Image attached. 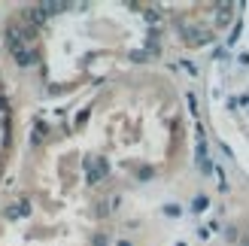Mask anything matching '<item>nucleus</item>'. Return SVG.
I'll return each instance as SVG.
<instances>
[{
	"mask_svg": "<svg viewBox=\"0 0 249 246\" xmlns=\"http://www.w3.org/2000/svg\"><path fill=\"white\" fill-rule=\"evenodd\" d=\"M119 246H131V243H128V240H122V243H119Z\"/></svg>",
	"mask_w": 249,
	"mask_h": 246,
	"instance_id": "7ed1b4c3",
	"label": "nucleus"
},
{
	"mask_svg": "<svg viewBox=\"0 0 249 246\" xmlns=\"http://www.w3.org/2000/svg\"><path fill=\"white\" fill-rule=\"evenodd\" d=\"M43 18H46V9H43V6H31V9H28V21L40 24Z\"/></svg>",
	"mask_w": 249,
	"mask_h": 246,
	"instance_id": "f257e3e1",
	"label": "nucleus"
},
{
	"mask_svg": "<svg viewBox=\"0 0 249 246\" xmlns=\"http://www.w3.org/2000/svg\"><path fill=\"white\" fill-rule=\"evenodd\" d=\"M34 58H36V55H34V52H28V49H24V52H18V55H16V61H18L21 67H28V64H34Z\"/></svg>",
	"mask_w": 249,
	"mask_h": 246,
	"instance_id": "f03ea898",
	"label": "nucleus"
}]
</instances>
